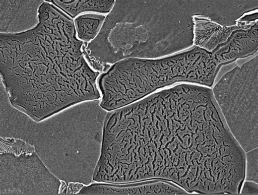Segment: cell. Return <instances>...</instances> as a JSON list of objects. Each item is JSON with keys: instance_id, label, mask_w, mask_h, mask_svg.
Returning <instances> with one entry per match:
<instances>
[{"instance_id": "8", "label": "cell", "mask_w": 258, "mask_h": 195, "mask_svg": "<svg viewBox=\"0 0 258 195\" xmlns=\"http://www.w3.org/2000/svg\"><path fill=\"white\" fill-rule=\"evenodd\" d=\"M193 21L194 46L209 52L227 41L241 25L240 19L236 25L231 26H223L209 18L198 16L194 17Z\"/></svg>"}, {"instance_id": "4", "label": "cell", "mask_w": 258, "mask_h": 195, "mask_svg": "<svg viewBox=\"0 0 258 195\" xmlns=\"http://www.w3.org/2000/svg\"><path fill=\"white\" fill-rule=\"evenodd\" d=\"M222 66L213 53L194 46L160 59L128 58L113 64L99 78L100 106L112 111L179 82L213 86Z\"/></svg>"}, {"instance_id": "5", "label": "cell", "mask_w": 258, "mask_h": 195, "mask_svg": "<svg viewBox=\"0 0 258 195\" xmlns=\"http://www.w3.org/2000/svg\"><path fill=\"white\" fill-rule=\"evenodd\" d=\"M257 55L224 75L212 90L229 131L244 152L257 148Z\"/></svg>"}, {"instance_id": "10", "label": "cell", "mask_w": 258, "mask_h": 195, "mask_svg": "<svg viewBox=\"0 0 258 195\" xmlns=\"http://www.w3.org/2000/svg\"><path fill=\"white\" fill-rule=\"evenodd\" d=\"M105 20L104 16L86 14L77 17L74 21L78 38L88 42L96 38Z\"/></svg>"}, {"instance_id": "6", "label": "cell", "mask_w": 258, "mask_h": 195, "mask_svg": "<svg viewBox=\"0 0 258 195\" xmlns=\"http://www.w3.org/2000/svg\"><path fill=\"white\" fill-rule=\"evenodd\" d=\"M1 194H55L60 181L36 152H2Z\"/></svg>"}, {"instance_id": "11", "label": "cell", "mask_w": 258, "mask_h": 195, "mask_svg": "<svg viewBox=\"0 0 258 195\" xmlns=\"http://www.w3.org/2000/svg\"><path fill=\"white\" fill-rule=\"evenodd\" d=\"M257 183V149L245 154V178Z\"/></svg>"}, {"instance_id": "9", "label": "cell", "mask_w": 258, "mask_h": 195, "mask_svg": "<svg viewBox=\"0 0 258 195\" xmlns=\"http://www.w3.org/2000/svg\"><path fill=\"white\" fill-rule=\"evenodd\" d=\"M55 5L66 15L73 19L81 13L87 12H93L101 13H110L114 5L115 1H103V0H95V1H61V0H51L47 1Z\"/></svg>"}, {"instance_id": "7", "label": "cell", "mask_w": 258, "mask_h": 195, "mask_svg": "<svg viewBox=\"0 0 258 195\" xmlns=\"http://www.w3.org/2000/svg\"><path fill=\"white\" fill-rule=\"evenodd\" d=\"M122 184H93L84 186L79 194H186L171 181L153 179Z\"/></svg>"}, {"instance_id": "14", "label": "cell", "mask_w": 258, "mask_h": 195, "mask_svg": "<svg viewBox=\"0 0 258 195\" xmlns=\"http://www.w3.org/2000/svg\"><path fill=\"white\" fill-rule=\"evenodd\" d=\"M84 186V184L82 183L78 182L70 183L67 187V194L78 193Z\"/></svg>"}, {"instance_id": "12", "label": "cell", "mask_w": 258, "mask_h": 195, "mask_svg": "<svg viewBox=\"0 0 258 195\" xmlns=\"http://www.w3.org/2000/svg\"><path fill=\"white\" fill-rule=\"evenodd\" d=\"M83 51L87 62L89 63L93 69L100 72H106L110 69V66L109 64L101 63L97 59L88 55L85 49V44L83 46Z\"/></svg>"}, {"instance_id": "2", "label": "cell", "mask_w": 258, "mask_h": 195, "mask_svg": "<svg viewBox=\"0 0 258 195\" xmlns=\"http://www.w3.org/2000/svg\"><path fill=\"white\" fill-rule=\"evenodd\" d=\"M35 28L0 35V71L11 104L39 122L79 103L101 97L74 22L44 2Z\"/></svg>"}, {"instance_id": "3", "label": "cell", "mask_w": 258, "mask_h": 195, "mask_svg": "<svg viewBox=\"0 0 258 195\" xmlns=\"http://www.w3.org/2000/svg\"><path fill=\"white\" fill-rule=\"evenodd\" d=\"M198 1L115 2L96 38L85 44L101 63L157 58L194 46Z\"/></svg>"}, {"instance_id": "1", "label": "cell", "mask_w": 258, "mask_h": 195, "mask_svg": "<svg viewBox=\"0 0 258 195\" xmlns=\"http://www.w3.org/2000/svg\"><path fill=\"white\" fill-rule=\"evenodd\" d=\"M245 154L212 90L181 84L107 113L93 180L160 179L188 193L239 194Z\"/></svg>"}, {"instance_id": "13", "label": "cell", "mask_w": 258, "mask_h": 195, "mask_svg": "<svg viewBox=\"0 0 258 195\" xmlns=\"http://www.w3.org/2000/svg\"><path fill=\"white\" fill-rule=\"evenodd\" d=\"M240 193L242 194H257V183L252 181H247L242 185Z\"/></svg>"}]
</instances>
